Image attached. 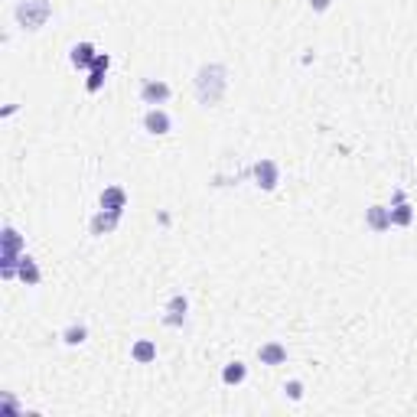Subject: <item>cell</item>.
<instances>
[{"label":"cell","instance_id":"cell-22","mask_svg":"<svg viewBox=\"0 0 417 417\" xmlns=\"http://www.w3.org/2000/svg\"><path fill=\"white\" fill-rule=\"evenodd\" d=\"M404 189H395V192H391V206H397V202H404Z\"/></svg>","mask_w":417,"mask_h":417},{"label":"cell","instance_id":"cell-4","mask_svg":"<svg viewBox=\"0 0 417 417\" xmlns=\"http://www.w3.org/2000/svg\"><path fill=\"white\" fill-rule=\"evenodd\" d=\"M173 89H169L163 79H144L140 82V101L150 105V108H160V105H167Z\"/></svg>","mask_w":417,"mask_h":417},{"label":"cell","instance_id":"cell-8","mask_svg":"<svg viewBox=\"0 0 417 417\" xmlns=\"http://www.w3.org/2000/svg\"><path fill=\"white\" fill-rule=\"evenodd\" d=\"M144 130H147L150 137H163V134L173 130V118H169L163 108H150L147 114H144Z\"/></svg>","mask_w":417,"mask_h":417},{"label":"cell","instance_id":"cell-16","mask_svg":"<svg viewBox=\"0 0 417 417\" xmlns=\"http://www.w3.org/2000/svg\"><path fill=\"white\" fill-rule=\"evenodd\" d=\"M414 225V208L404 202H397V206H391V229H411Z\"/></svg>","mask_w":417,"mask_h":417},{"label":"cell","instance_id":"cell-21","mask_svg":"<svg viewBox=\"0 0 417 417\" xmlns=\"http://www.w3.org/2000/svg\"><path fill=\"white\" fill-rule=\"evenodd\" d=\"M333 7V0H310V10L313 13H326Z\"/></svg>","mask_w":417,"mask_h":417},{"label":"cell","instance_id":"cell-11","mask_svg":"<svg viewBox=\"0 0 417 417\" xmlns=\"http://www.w3.org/2000/svg\"><path fill=\"white\" fill-rule=\"evenodd\" d=\"M365 225L375 232V235L388 232V229H391V208H388V206H368L365 208Z\"/></svg>","mask_w":417,"mask_h":417},{"label":"cell","instance_id":"cell-1","mask_svg":"<svg viewBox=\"0 0 417 417\" xmlns=\"http://www.w3.org/2000/svg\"><path fill=\"white\" fill-rule=\"evenodd\" d=\"M192 89H196V101L202 108H215L229 91V69L222 62H202L196 69Z\"/></svg>","mask_w":417,"mask_h":417},{"label":"cell","instance_id":"cell-20","mask_svg":"<svg viewBox=\"0 0 417 417\" xmlns=\"http://www.w3.org/2000/svg\"><path fill=\"white\" fill-rule=\"evenodd\" d=\"M284 395H287L290 401H303V381H297V378L284 381Z\"/></svg>","mask_w":417,"mask_h":417},{"label":"cell","instance_id":"cell-23","mask_svg":"<svg viewBox=\"0 0 417 417\" xmlns=\"http://www.w3.org/2000/svg\"><path fill=\"white\" fill-rule=\"evenodd\" d=\"M17 108H20V105H7V108L0 111V118H13V114H17Z\"/></svg>","mask_w":417,"mask_h":417},{"label":"cell","instance_id":"cell-17","mask_svg":"<svg viewBox=\"0 0 417 417\" xmlns=\"http://www.w3.org/2000/svg\"><path fill=\"white\" fill-rule=\"evenodd\" d=\"M245 378H248V365H245V362H238V358L222 368V385H229V388L232 385H241Z\"/></svg>","mask_w":417,"mask_h":417},{"label":"cell","instance_id":"cell-15","mask_svg":"<svg viewBox=\"0 0 417 417\" xmlns=\"http://www.w3.org/2000/svg\"><path fill=\"white\" fill-rule=\"evenodd\" d=\"M130 358H134L137 365H150V362L157 358V342H153V339H137V342L130 346Z\"/></svg>","mask_w":417,"mask_h":417},{"label":"cell","instance_id":"cell-9","mask_svg":"<svg viewBox=\"0 0 417 417\" xmlns=\"http://www.w3.org/2000/svg\"><path fill=\"white\" fill-rule=\"evenodd\" d=\"M95 59H98V50H95L91 43H75L69 50L72 69H79V72H89L91 66H95Z\"/></svg>","mask_w":417,"mask_h":417},{"label":"cell","instance_id":"cell-3","mask_svg":"<svg viewBox=\"0 0 417 417\" xmlns=\"http://www.w3.org/2000/svg\"><path fill=\"white\" fill-rule=\"evenodd\" d=\"M251 179H255V186L264 189V192H274L280 183V167H278V160H271V157H261L255 167H251Z\"/></svg>","mask_w":417,"mask_h":417},{"label":"cell","instance_id":"cell-7","mask_svg":"<svg viewBox=\"0 0 417 417\" xmlns=\"http://www.w3.org/2000/svg\"><path fill=\"white\" fill-rule=\"evenodd\" d=\"M186 317H189V300L183 297V294H173V297L167 300V317H163V326L179 329L183 323H186Z\"/></svg>","mask_w":417,"mask_h":417},{"label":"cell","instance_id":"cell-14","mask_svg":"<svg viewBox=\"0 0 417 417\" xmlns=\"http://www.w3.org/2000/svg\"><path fill=\"white\" fill-rule=\"evenodd\" d=\"M0 251H17V255H23V251H26V238H23L20 232L13 229L10 222L0 229Z\"/></svg>","mask_w":417,"mask_h":417},{"label":"cell","instance_id":"cell-6","mask_svg":"<svg viewBox=\"0 0 417 417\" xmlns=\"http://www.w3.org/2000/svg\"><path fill=\"white\" fill-rule=\"evenodd\" d=\"M108 69H111V56L108 52H98V59H95V66L89 69V79H85V91L89 95H98L101 91V85L108 79Z\"/></svg>","mask_w":417,"mask_h":417},{"label":"cell","instance_id":"cell-19","mask_svg":"<svg viewBox=\"0 0 417 417\" xmlns=\"http://www.w3.org/2000/svg\"><path fill=\"white\" fill-rule=\"evenodd\" d=\"M0 407H3V411H13V414H26V407H23L10 391H0Z\"/></svg>","mask_w":417,"mask_h":417},{"label":"cell","instance_id":"cell-12","mask_svg":"<svg viewBox=\"0 0 417 417\" xmlns=\"http://www.w3.org/2000/svg\"><path fill=\"white\" fill-rule=\"evenodd\" d=\"M17 280H23L26 287H36V284L43 280L40 264H36V258H33V255H26V251H23V258H20V271H17Z\"/></svg>","mask_w":417,"mask_h":417},{"label":"cell","instance_id":"cell-5","mask_svg":"<svg viewBox=\"0 0 417 417\" xmlns=\"http://www.w3.org/2000/svg\"><path fill=\"white\" fill-rule=\"evenodd\" d=\"M121 225V212H108V208H98L89 219V232L95 238H105V235H114Z\"/></svg>","mask_w":417,"mask_h":417},{"label":"cell","instance_id":"cell-13","mask_svg":"<svg viewBox=\"0 0 417 417\" xmlns=\"http://www.w3.org/2000/svg\"><path fill=\"white\" fill-rule=\"evenodd\" d=\"M258 358L261 365H284L287 362V346L284 342H264L258 349Z\"/></svg>","mask_w":417,"mask_h":417},{"label":"cell","instance_id":"cell-18","mask_svg":"<svg viewBox=\"0 0 417 417\" xmlns=\"http://www.w3.org/2000/svg\"><path fill=\"white\" fill-rule=\"evenodd\" d=\"M85 339H89V326L85 323H72V326L62 329V342L66 346H82Z\"/></svg>","mask_w":417,"mask_h":417},{"label":"cell","instance_id":"cell-10","mask_svg":"<svg viewBox=\"0 0 417 417\" xmlns=\"http://www.w3.org/2000/svg\"><path fill=\"white\" fill-rule=\"evenodd\" d=\"M98 206L108 208V212H121L124 215V208H128V189L124 186H105L98 196Z\"/></svg>","mask_w":417,"mask_h":417},{"label":"cell","instance_id":"cell-2","mask_svg":"<svg viewBox=\"0 0 417 417\" xmlns=\"http://www.w3.org/2000/svg\"><path fill=\"white\" fill-rule=\"evenodd\" d=\"M13 17L20 23L23 30H43L52 17V0H17V7H13Z\"/></svg>","mask_w":417,"mask_h":417}]
</instances>
